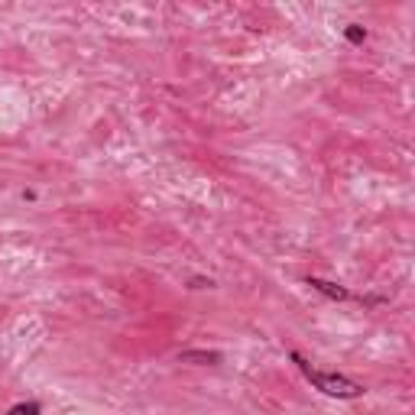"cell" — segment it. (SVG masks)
<instances>
[{
    "label": "cell",
    "instance_id": "3",
    "mask_svg": "<svg viewBox=\"0 0 415 415\" xmlns=\"http://www.w3.org/2000/svg\"><path fill=\"white\" fill-rule=\"evenodd\" d=\"M179 360L182 363H202V367H208V363H221L224 354L221 351H182Z\"/></svg>",
    "mask_w": 415,
    "mask_h": 415
},
{
    "label": "cell",
    "instance_id": "4",
    "mask_svg": "<svg viewBox=\"0 0 415 415\" xmlns=\"http://www.w3.org/2000/svg\"><path fill=\"white\" fill-rule=\"evenodd\" d=\"M344 36H347V43H354V46L367 43V30H363L360 23H347V26H344Z\"/></svg>",
    "mask_w": 415,
    "mask_h": 415
},
{
    "label": "cell",
    "instance_id": "1",
    "mask_svg": "<svg viewBox=\"0 0 415 415\" xmlns=\"http://www.w3.org/2000/svg\"><path fill=\"white\" fill-rule=\"evenodd\" d=\"M292 360L298 363V370L305 373V380H309L315 389H321L325 396H334V399H360L363 396V386L341 376V373H328V370H315L302 354H292Z\"/></svg>",
    "mask_w": 415,
    "mask_h": 415
},
{
    "label": "cell",
    "instance_id": "5",
    "mask_svg": "<svg viewBox=\"0 0 415 415\" xmlns=\"http://www.w3.org/2000/svg\"><path fill=\"white\" fill-rule=\"evenodd\" d=\"M7 415H39V403H20V405H13Z\"/></svg>",
    "mask_w": 415,
    "mask_h": 415
},
{
    "label": "cell",
    "instance_id": "2",
    "mask_svg": "<svg viewBox=\"0 0 415 415\" xmlns=\"http://www.w3.org/2000/svg\"><path fill=\"white\" fill-rule=\"evenodd\" d=\"M305 286H311L315 292H321V296L334 298V302H347V298H351V292H347L344 286H338V282H328V279H318V276H309V279H305Z\"/></svg>",
    "mask_w": 415,
    "mask_h": 415
}]
</instances>
